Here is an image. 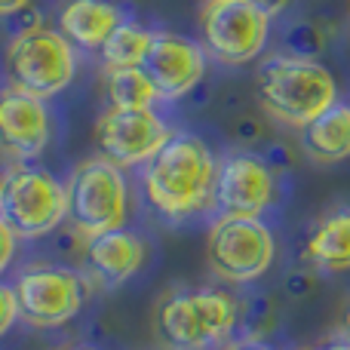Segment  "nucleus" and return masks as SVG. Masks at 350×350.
<instances>
[{
    "mask_svg": "<svg viewBox=\"0 0 350 350\" xmlns=\"http://www.w3.org/2000/svg\"><path fill=\"white\" fill-rule=\"evenodd\" d=\"M215 166L209 145L191 133H172L170 142L145 163V197L160 215L187 218L212 203Z\"/></svg>",
    "mask_w": 350,
    "mask_h": 350,
    "instance_id": "obj_1",
    "label": "nucleus"
},
{
    "mask_svg": "<svg viewBox=\"0 0 350 350\" xmlns=\"http://www.w3.org/2000/svg\"><path fill=\"white\" fill-rule=\"evenodd\" d=\"M255 98L267 117L304 129L338 102V83L317 59L273 53L255 71Z\"/></svg>",
    "mask_w": 350,
    "mask_h": 350,
    "instance_id": "obj_2",
    "label": "nucleus"
},
{
    "mask_svg": "<svg viewBox=\"0 0 350 350\" xmlns=\"http://www.w3.org/2000/svg\"><path fill=\"white\" fill-rule=\"evenodd\" d=\"M240 304L218 289H178L157 304V338L170 350H206L230 338Z\"/></svg>",
    "mask_w": 350,
    "mask_h": 350,
    "instance_id": "obj_3",
    "label": "nucleus"
},
{
    "mask_svg": "<svg viewBox=\"0 0 350 350\" xmlns=\"http://www.w3.org/2000/svg\"><path fill=\"white\" fill-rule=\"evenodd\" d=\"M129 215V185L120 166L105 157L83 160L65 181V224L90 240L123 228Z\"/></svg>",
    "mask_w": 350,
    "mask_h": 350,
    "instance_id": "obj_4",
    "label": "nucleus"
},
{
    "mask_svg": "<svg viewBox=\"0 0 350 350\" xmlns=\"http://www.w3.org/2000/svg\"><path fill=\"white\" fill-rule=\"evenodd\" d=\"M3 68L12 90L46 102L74 80L77 59L74 46L59 34V28L37 25L31 31L12 34L3 53Z\"/></svg>",
    "mask_w": 350,
    "mask_h": 350,
    "instance_id": "obj_5",
    "label": "nucleus"
},
{
    "mask_svg": "<svg viewBox=\"0 0 350 350\" xmlns=\"http://www.w3.org/2000/svg\"><path fill=\"white\" fill-rule=\"evenodd\" d=\"M0 218L18 240L53 234L65 221V185L43 166H10L0 175Z\"/></svg>",
    "mask_w": 350,
    "mask_h": 350,
    "instance_id": "obj_6",
    "label": "nucleus"
},
{
    "mask_svg": "<svg viewBox=\"0 0 350 350\" xmlns=\"http://www.w3.org/2000/svg\"><path fill=\"white\" fill-rule=\"evenodd\" d=\"M209 267L228 283H252L273 265L277 243L258 215H221L209 230Z\"/></svg>",
    "mask_w": 350,
    "mask_h": 350,
    "instance_id": "obj_7",
    "label": "nucleus"
},
{
    "mask_svg": "<svg viewBox=\"0 0 350 350\" xmlns=\"http://www.w3.org/2000/svg\"><path fill=\"white\" fill-rule=\"evenodd\" d=\"M271 16L249 3L206 0L200 12V37L209 59L221 65H249L267 46Z\"/></svg>",
    "mask_w": 350,
    "mask_h": 350,
    "instance_id": "obj_8",
    "label": "nucleus"
},
{
    "mask_svg": "<svg viewBox=\"0 0 350 350\" xmlns=\"http://www.w3.org/2000/svg\"><path fill=\"white\" fill-rule=\"evenodd\" d=\"M18 320L37 329H53L74 320L86 301V280L71 267L37 265L28 267L12 283Z\"/></svg>",
    "mask_w": 350,
    "mask_h": 350,
    "instance_id": "obj_9",
    "label": "nucleus"
},
{
    "mask_svg": "<svg viewBox=\"0 0 350 350\" xmlns=\"http://www.w3.org/2000/svg\"><path fill=\"white\" fill-rule=\"evenodd\" d=\"M172 129L154 108H108L96 123V148L114 166L148 163L170 142Z\"/></svg>",
    "mask_w": 350,
    "mask_h": 350,
    "instance_id": "obj_10",
    "label": "nucleus"
},
{
    "mask_svg": "<svg viewBox=\"0 0 350 350\" xmlns=\"http://www.w3.org/2000/svg\"><path fill=\"white\" fill-rule=\"evenodd\" d=\"M206 49L172 31H151L139 71L157 92V102H175L187 96L206 74Z\"/></svg>",
    "mask_w": 350,
    "mask_h": 350,
    "instance_id": "obj_11",
    "label": "nucleus"
},
{
    "mask_svg": "<svg viewBox=\"0 0 350 350\" xmlns=\"http://www.w3.org/2000/svg\"><path fill=\"white\" fill-rule=\"evenodd\" d=\"M277 178L265 157L246 151H234L218 160L212 203L221 215H261L273 203Z\"/></svg>",
    "mask_w": 350,
    "mask_h": 350,
    "instance_id": "obj_12",
    "label": "nucleus"
},
{
    "mask_svg": "<svg viewBox=\"0 0 350 350\" xmlns=\"http://www.w3.org/2000/svg\"><path fill=\"white\" fill-rule=\"evenodd\" d=\"M53 135V120L43 98L18 92L12 86L0 90V151L16 163L40 157Z\"/></svg>",
    "mask_w": 350,
    "mask_h": 350,
    "instance_id": "obj_13",
    "label": "nucleus"
},
{
    "mask_svg": "<svg viewBox=\"0 0 350 350\" xmlns=\"http://www.w3.org/2000/svg\"><path fill=\"white\" fill-rule=\"evenodd\" d=\"M80 261H83L86 273L98 280V286H120L123 280H129L142 267L145 243L123 228L105 230V234L83 240Z\"/></svg>",
    "mask_w": 350,
    "mask_h": 350,
    "instance_id": "obj_14",
    "label": "nucleus"
},
{
    "mask_svg": "<svg viewBox=\"0 0 350 350\" xmlns=\"http://www.w3.org/2000/svg\"><path fill=\"white\" fill-rule=\"evenodd\" d=\"M123 22V10L111 0H68L59 12V34L77 49H98Z\"/></svg>",
    "mask_w": 350,
    "mask_h": 350,
    "instance_id": "obj_15",
    "label": "nucleus"
},
{
    "mask_svg": "<svg viewBox=\"0 0 350 350\" xmlns=\"http://www.w3.org/2000/svg\"><path fill=\"white\" fill-rule=\"evenodd\" d=\"M301 151L317 163H341L350 157V105L335 102L301 129Z\"/></svg>",
    "mask_w": 350,
    "mask_h": 350,
    "instance_id": "obj_16",
    "label": "nucleus"
},
{
    "mask_svg": "<svg viewBox=\"0 0 350 350\" xmlns=\"http://www.w3.org/2000/svg\"><path fill=\"white\" fill-rule=\"evenodd\" d=\"M304 261L320 271H350V209H335L304 240Z\"/></svg>",
    "mask_w": 350,
    "mask_h": 350,
    "instance_id": "obj_17",
    "label": "nucleus"
},
{
    "mask_svg": "<svg viewBox=\"0 0 350 350\" xmlns=\"http://www.w3.org/2000/svg\"><path fill=\"white\" fill-rule=\"evenodd\" d=\"M148 43H151V31L142 28L139 22L123 18L98 46V59H102L105 71H120V68H139L142 55H145Z\"/></svg>",
    "mask_w": 350,
    "mask_h": 350,
    "instance_id": "obj_18",
    "label": "nucleus"
},
{
    "mask_svg": "<svg viewBox=\"0 0 350 350\" xmlns=\"http://www.w3.org/2000/svg\"><path fill=\"white\" fill-rule=\"evenodd\" d=\"M105 98H108V108L133 111L154 108L157 92L139 68H120V71H105Z\"/></svg>",
    "mask_w": 350,
    "mask_h": 350,
    "instance_id": "obj_19",
    "label": "nucleus"
},
{
    "mask_svg": "<svg viewBox=\"0 0 350 350\" xmlns=\"http://www.w3.org/2000/svg\"><path fill=\"white\" fill-rule=\"evenodd\" d=\"M326 40H329V28L320 18H295L283 34L286 53L298 55V59H317L326 49Z\"/></svg>",
    "mask_w": 350,
    "mask_h": 350,
    "instance_id": "obj_20",
    "label": "nucleus"
},
{
    "mask_svg": "<svg viewBox=\"0 0 350 350\" xmlns=\"http://www.w3.org/2000/svg\"><path fill=\"white\" fill-rule=\"evenodd\" d=\"M240 323L246 326L249 338H265L277 323V308L271 304V298H252L240 308Z\"/></svg>",
    "mask_w": 350,
    "mask_h": 350,
    "instance_id": "obj_21",
    "label": "nucleus"
},
{
    "mask_svg": "<svg viewBox=\"0 0 350 350\" xmlns=\"http://www.w3.org/2000/svg\"><path fill=\"white\" fill-rule=\"evenodd\" d=\"M18 317V308H16V295H12V286H3L0 283V338L12 329Z\"/></svg>",
    "mask_w": 350,
    "mask_h": 350,
    "instance_id": "obj_22",
    "label": "nucleus"
},
{
    "mask_svg": "<svg viewBox=\"0 0 350 350\" xmlns=\"http://www.w3.org/2000/svg\"><path fill=\"white\" fill-rule=\"evenodd\" d=\"M16 240L18 237L12 234V230L6 228V221L0 218V273L6 271V265H10L12 255H16Z\"/></svg>",
    "mask_w": 350,
    "mask_h": 350,
    "instance_id": "obj_23",
    "label": "nucleus"
},
{
    "mask_svg": "<svg viewBox=\"0 0 350 350\" xmlns=\"http://www.w3.org/2000/svg\"><path fill=\"white\" fill-rule=\"evenodd\" d=\"M237 139H240L243 145H252V142L261 139V126L252 120V117H243V120L237 123Z\"/></svg>",
    "mask_w": 350,
    "mask_h": 350,
    "instance_id": "obj_24",
    "label": "nucleus"
},
{
    "mask_svg": "<svg viewBox=\"0 0 350 350\" xmlns=\"http://www.w3.org/2000/svg\"><path fill=\"white\" fill-rule=\"evenodd\" d=\"M230 3H249V6H255V10H261V12H267V16H280V12L289 6V0H230Z\"/></svg>",
    "mask_w": 350,
    "mask_h": 350,
    "instance_id": "obj_25",
    "label": "nucleus"
},
{
    "mask_svg": "<svg viewBox=\"0 0 350 350\" xmlns=\"http://www.w3.org/2000/svg\"><path fill=\"white\" fill-rule=\"evenodd\" d=\"M28 6H31V0H0V18H10L16 12L28 10Z\"/></svg>",
    "mask_w": 350,
    "mask_h": 350,
    "instance_id": "obj_26",
    "label": "nucleus"
},
{
    "mask_svg": "<svg viewBox=\"0 0 350 350\" xmlns=\"http://www.w3.org/2000/svg\"><path fill=\"white\" fill-rule=\"evenodd\" d=\"M286 286H289V295L298 298V295H304V292L310 289V277H304V280H301V277H292Z\"/></svg>",
    "mask_w": 350,
    "mask_h": 350,
    "instance_id": "obj_27",
    "label": "nucleus"
},
{
    "mask_svg": "<svg viewBox=\"0 0 350 350\" xmlns=\"http://www.w3.org/2000/svg\"><path fill=\"white\" fill-rule=\"evenodd\" d=\"M228 350H271V347L255 341V338H249V341H234V345H228Z\"/></svg>",
    "mask_w": 350,
    "mask_h": 350,
    "instance_id": "obj_28",
    "label": "nucleus"
},
{
    "mask_svg": "<svg viewBox=\"0 0 350 350\" xmlns=\"http://www.w3.org/2000/svg\"><path fill=\"white\" fill-rule=\"evenodd\" d=\"M345 335H347V345H350V304H347V310H345Z\"/></svg>",
    "mask_w": 350,
    "mask_h": 350,
    "instance_id": "obj_29",
    "label": "nucleus"
},
{
    "mask_svg": "<svg viewBox=\"0 0 350 350\" xmlns=\"http://www.w3.org/2000/svg\"><path fill=\"white\" fill-rule=\"evenodd\" d=\"M323 350H350V345H341V341H332V345H326Z\"/></svg>",
    "mask_w": 350,
    "mask_h": 350,
    "instance_id": "obj_30",
    "label": "nucleus"
},
{
    "mask_svg": "<svg viewBox=\"0 0 350 350\" xmlns=\"http://www.w3.org/2000/svg\"><path fill=\"white\" fill-rule=\"evenodd\" d=\"M65 350H96V347H83V345H80V347H65Z\"/></svg>",
    "mask_w": 350,
    "mask_h": 350,
    "instance_id": "obj_31",
    "label": "nucleus"
}]
</instances>
